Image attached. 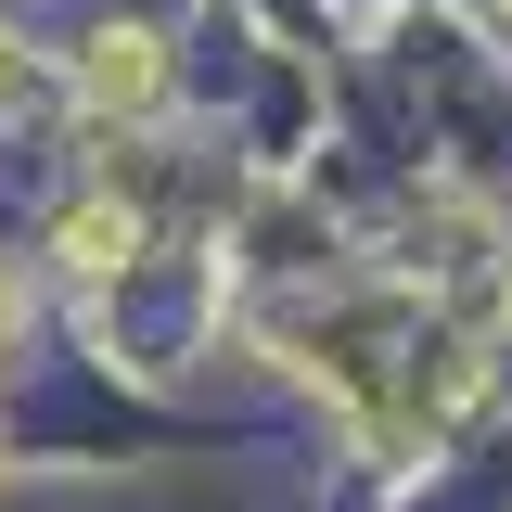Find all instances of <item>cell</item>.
Wrapping results in <instances>:
<instances>
[{
  "label": "cell",
  "mask_w": 512,
  "mask_h": 512,
  "mask_svg": "<svg viewBox=\"0 0 512 512\" xmlns=\"http://www.w3.org/2000/svg\"><path fill=\"white\" fill-rule=\"evenodd\" d=\"M52 256L77 269V282H116L128 256H141V218H128V205H77V218L52 231Z\"/></svg>",
  "instance_id": "obj_1"
},
{
  "label": "cell",
  "mask_w": 512,
  "mask_h": 512,
  "mask_svg": "<svg viewBox=\"0 0 512 512\" xmlns=\"http://www.w3.org/2000/svg\"><path fill=\"white\" fill-rule=\"evenodd\" d=\"M154 77H167L154 39H90V103H103V116H116V103H154Z\"/></svg>",
  "instance_id": "obj_2"
},
{
  "label": "cell",
  "mask_w": 512,
  "mask_h": 512,
  "mask_svg": "<svg viewBox=\"0 0 512 512\" xmlns=\"http://www.w3.org/2000/svg\"><path fill=\"white\" fill-rule=\"evenodd\" d=\"M13 333H26V282L0 269V359H13Z\"/></svg>",
  "instance_id": "obj_3"
},
{
  "label": "cell",
  "mask_w": 512,
  "mask_h": 512,
  "mask_svg": "<svg viewBox=\"0 0 512 512\" xmlns=\"http://www.w3.org/2000/svg\"><path fill=\"white\" fill-rule=\"evenodd\" d=\"M0 90H13V64H0Z\"/></svg>",
  "instance_id": "obj_4"
}]
</instances>
